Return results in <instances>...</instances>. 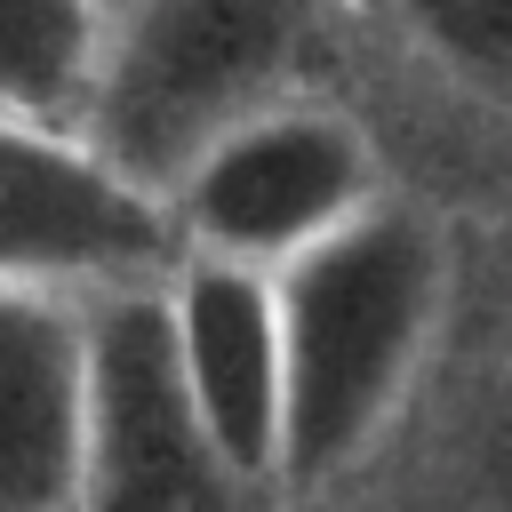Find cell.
I'll return each mask as SVG.
<instances>
[{
  "label": "cell",
  "mask_w": 512,
  "mask_h": 512,
  "mask_svg": "<svg viewBox=\"0 0 512 512\" xmlns=\"http://www.w3.org/2000/svg\"><path fill=\"white\" fill-rule=\"evenodd\" d=\"M384 8L440 72L512 104V0H384Z\"/></svg>",
  "instance_id": "obj_9"
},
{
  "label": "cell",
  "mask_w": 512,
  "mask_h": 512,
  "mask_svg": "<svg viewBox=\"0 0 512 512\" xmlns=\"http://www.w3.org/2000/svg\"><path fill=\"white\" fill-rule=\"evenodd\" d=\"M384 192L376 144L352 112L312 96H272L216 128L160 192L176 224V256H224L280 272L336 224H352Z\"/></svg>",
  "instance_id": "obj_3"
},
{
  "label": "cell",
  "mask_w": 512,
  "mask_h": 512,
  "mask_svg": "<svg viewBox=\"0 0 512 512\" xmlns=\"http://www.w3.org/2000/svg\"><path fill=\"white\" fill-rule=\"evenodd\" d=\"M280 304V480L320 488L400 416L448 304V240L376 192L352 224L272 272Z\"/></svg>",
  "instance_id": "obj_1"
},
{
  "label": "cell",
  "mask_w": 512,
  "mask_h": 512,
  "mask_svg": "<svg viewBox=\"0 0 512 512\" xmlns=\"http://www.w3.org/2000/svg\"><path fill=\"white\" fill-rule=\"evenodd\" d=\"M248 488L208 448L160 280L80 296V504L72 512H232Z\"/></svg>",
  "instance_id": "obj_4"
},
{
  "label": "cell",
  "mask_w": 512,
  "mask_h": 512,
  "mask_svg": "<svg viewBox=\"0 0 512 512\" xmlns=\"http://www.w3.org/2000/svg\"><path fill=\"white\" fill-rule=\"evenodd\" d=\"M80 504V296L0 288V512Z\"/></svg>",
  "instance_id": "obj_7"
},
{
  "label": "cell",
  "mask_w": 512,
  "mask_h": 512,
  "mask_svg": "<svg viewBox=\"0 0 512 512\" xmlns=\"http://www.w3.org/2000/svg\"><path fill=\"white\" fill-rule=\"evenodd\" d=\"M168 352L184 400L240 488L280 480V304L272 272L224 256H176L160 280Z\"/></svg>",
  "instance_id": "obj_6"
},
{
  "label": "cell",
  "mask_w": 512,
  "mask_h": 512,
  "mask_svg": "<svg viewBox=\"0 0 512 512\" xmlns=\"http://www.w3.org/2000/svg\"><path fill=\"white\" fill-rule=\"evenodd\" d=\"M112 0H0V112L80 128Z\"/></svg>",
  "instance_id": "obj_8"
},
{
  "label": "cell",
  "mask_w": 512,
  "mask_h": 512,
  "mask_svg": "<svg viewBox=\"0 0 512 512\" xmlns=\"http://www.w3.org/2000/svg\"><path fill=\"white\" fill-rule=\"evenodd\" d=\"M312 0H112L80 136L136 184L168 176L240 112L296 96Z\"/></svg>",
  "instance_id": "obj_2"
},
{
  "label": "cell",
  "mask_w": 512,
  "mask_h": 512,
  "mask_svg": "<svg viewBox=\"0 0 512 512\" xmlns=\"http://www.w3.org/2000/svg\"><path fill=\"white\" fill-rule=\"evenodd\" d=\"M176 224L152 184L104 160L80 128L0 112V288L96 296L168 280Z\"/></svg>",
  "instance_id": "obj_5"
}]
</instances>
